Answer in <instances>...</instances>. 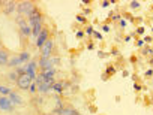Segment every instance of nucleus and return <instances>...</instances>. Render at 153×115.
I'll return each mask as SVG.
<instances>
[{"label":"nucleus","instance_id":"1","mask_svg":"<svg viewBox=\"0 0 153 115\" xmlns=\"http://www.w3.org/2000/svg\"><path fill=\"white\" fill-rule=\"evenodd\" d=\"M27 23H29V26L32 27V37L36 40V37L41 34V31H42V23H44V17H42V14L36 9L35 12H33V15L27 20Z\"/></svg>","mask_w":153,"mask_h":115},{"label":"nucleus","instance_id":"2","mask_svg":"<svg viewBox=\"0 0 153 115\" xmlns=\"http://www.w3.org/2000/svg\"><path fill=\"white\" fill-rule=\"evenodd\" d=\"M17 9H18L20 15H24V17L29 20L38 8H36L32 2H21V3H18V5H17Z\"/></svg>","mask_w":153,"mask_h":115},{"label":"nucleus","instance_id":"3","mask_svg":"<svg viewBox=\"0 0 153 115\" xmlns=\"http://www.w3.org/2000/svg\"><path fill=\"white\" fill-rule=\"evenodd\" d=\"M53 48H54V40L53 39H48L45 42V45L41 48V59H51Z\"/></svg>","mask_w":153,"mask_h":115},{"label":"nucleus","instance_id":"4","mask_svg":"<svg viewBox=\"0 0 153 115\" xmlns=\"http://www.w3.org/2000/svg\"><path fill=\"white\" fill-rule=\"evenodd\" d=\"M32 82H33V79H32L29 75H26V73H24V75H21V76L18 78V81H17V85H18V88L29 91V88H30Z\"/></svg>","mask_w":153,"mask_h":115},{"label":"nucleus","instance_id":"5","mask_svg":"<svg viewBox=\"0 0 153 115\" xmlns=\"http://www.w3.org/2000/svg\"><path fill=\"white\" fill-rule=\"evenodd\" d=\"M17 23H18V26H20V29H21V33H23L26 37L32 36V27L29 26V23H27L24 18H21V17L18 15V18H17Z\"/></svg>","mask_w":153,"mask_h":115},{"label":"nucleus","instance_id":"6","mask_svg":"<svg viewBox=\"0 0 153 115\" xmlns=\"http://www.w3.org/2000/svg\"><path fill=\"white\" fill-rule=\"evenodd\" d=\"M24 67H26V75H29V76L35 81V79H36V76H38V75H36L38 63H36V62H29V63H27Z\"/></svg>","mask_w":153,"mask_h":115},{"label":"nucleus","instance_id":"7","mask_svg":"<svg viewBox=\"0 0 153 115\" xmlns=\"http://www.w3.org/2000/svg\"><path fill=\"white\" fill-rule=\"evenodd\" d=\"M14 105H12V102L8 99V97H0V111H5V112H11V111H14Z\"/></svg>","mask_w":153,"mask_h":115},{"label":"nucleus","instance_id":"8","mask_svg":"<svg viewBox=\"0 0 153 115\" xmlns=\"http://www.w3.org/2000/svg\"><path fill=\"white\" fill-rule=\"evenodd\" d=\"M48 39H50V33H48V30H47V29H42L41 34L36 37V46H38V48H42Z\"/></svg>","mask_w":153,"mask_h":115},{"label":"nucleus","instance_id":"9","mask_svg":"<svg viewBox=\"0 0 153 115\" xmlns=\"http://www.w3.org/2000/svg\"><path fill=\"white\" fill-rule=\"evenodd\" d=\"M44 73V82H47V84H54V75H56V69L54 67H51V69H48V70H45V72H42Z\"/></svg>","mask_w":153,"mask_h":115},{"label":"nucleus","instance_id":"10","mask_svg":"<svg viewBox=\"0 0 153 115\" xmlns=\"http://www.w3.org/2000/svg\"><path fill=\"white\" fill-rule=\"evenodd\" d=\"M8 99L12 102V105H14V106H20V105H23V103H24V102H23V99H21V96H20V94H17L15 91H12V93L8 96Z\"/></svg>","mask_w":153,"mask_h":115},{"label":"nucleus","instance_id":"11","mask_svg":"<svg viewBox=\"0 0 153 115\" xmlns=\"http://www.w3.org/2000/svg\"><path fill=\"white\" fill-rule=\"evenodd\" d=\"M53 90V85L51 84H47V82H41L38 84V93L39 94H47Z\"/></svg>","mask_w":153,"mask_h":115},{"label":"nucleus","instance_id":"12","mask_svg":"<svg viewBox=\"0 0 153 115\" xmlns=\"http://www.w3.org/2000/svg\"><path fill=\"white\" fill-rule=\"evenodd\" d=\"M23 64V62H21V59H20V55H15V57H12V59H9V62H8V66H11V67H20Z\"/></svg>","mask_w":153,"mask_h":115},{"label":"nucleus","instance_id":"13","mask_svg":"<svg viewBox=\"0 0 153 115\" xmlns=\"http://www.w3.org/2000/svg\"><path fill=\"white\" fill-rule=\"evenodd\" d=\"M15 9H17V3H15V2H6V3H5L3 11H5V14H6V15H11Z\"/></svg>","mask_w":153,"mask_h":115},{"label":"nucleus","instance_id":"14","mask_svg":"<svg viewBox=\"0 0 153 115\" xmlns=\"http://www.w3.org/2000/svg\"><path fill=\"white\" fill-rule=\"evenodd\" d=\"M8 62H9V55H8V52L3 51V49H0V66L8 64Z\"/></svg>","mask_w":153,"mask_h":115},{"label":"nucleus","instance_id":"15","mask_svg":"<svg viewBox=\"0 0 153 115\" xmlns=\"http://www.w3.org/2000/svg\"><path fill=\"white\" fill-rule=\"evenodd\" d=\"M53 91L54 93H63L65 91V82H54L53 84Z\"/></svg>","mask_w":153,"mask_h":115},{"label":"nucleus","instance_id":"16","mask_svg":"<svg viewBox=\"0 0 153 115\" xmlns=\"http://www.w3.org/2000/svg\"><path fill=\"white\" fill-rule=\"evenodd\" d=\"M11 93H12V90H11L9 87H6V85H0V94H2L3 97H8Z\"/></svg>","mask_w":153,"mask_h":115},{"label":"nucleus","instance_id":"17","mask_svg":"<svg viewBox=\"0 0 153 115\" xmlns=\"http://www.w3.org/2000/svg\"><path fill=\"white\" fill-rule=\"evenodd\" d=\"M20 59H21L23 63H29V60H30V52H29V51H23V52L20 54Z\"/></svg>","mask_w":153,"mask_h":115},{"label":"nucleus","instance_id":"18","mask_svg":"<svg viewBox=\"0 0 153 115\" xmlns=\"http://www.w3.org/2000/svg\"><path fill=\"white\" fill-rule=\"evenodd\" d=\"M114 73H116V69H114L113 66H108V67H107V72L104 73V79H107L108 75H114Z\"/></svg>","mask_w":153,"mask_h":115},{"label":"nucleus","instance_id":"19","mask_svg":"<svg viewBox=\"0 0 153 115\" xmlns=\"http://www.w3.org/2000/svg\"><path fill=\"white\" fill-rule=\"evenodd\" d=\"M29 93H32V94H36L38 93V84L33 81L32 82V85H30V88H29Z\"/></svg>","mask_w":153,"mask_h":115},{"label":"nucleus","instance_id":"20","mask_svg":"<svg viewBox=\"0 0 153 115\" xmlns=\"http://www.w3.org/2000/svg\"><path fill=\"white\" fill-rule=\"evenodd\" d=\"M84 33H86L87 36H93V33H95V30H93V26H89V27H86Z\"/></svg>","mask_w":153,"mask_h":115},{"label":"nucleus","instance_id":"21","mask_svg":"<svg viewBox=\"0 0 153 115\" xmlns=\"http://www.w3.org/2000/svg\"><path fill=\"white\" fill-rule=\"evenodd\" d=\"M129 6H131V9H138V8L141 6V3H140V2H135V0H132V2L129 3Z\"/></svg>","mask_w":153,"mask_h":115},{"label":"nucleus","instance_id":"22","mask_svg":"<svg viewBox=\"0 0 153 115\" xmlns=\"http://www.w3.org/2000/svg\"><path fill=\"white\" fill-rule=\"evenodd\" d=\"M18 78H20V76H18L17 72H11V73H9V79H11V81H15V82H17Z\"/></svg>","mask_w":153,"mask_h":115},{"label":"nucleus","instance_id":"23","mask_svg":"<svg viewBox=\"0 0 153 115\" xmlns=\"http://www.w3.org/2000/svg\"><path fill=\"white\" fill-rule=\"evenodd\" d=\"M93 37H95V39H98V40H102V39H104V36H102V33H101V31H95V33H93Z\"/></svg>","mask_w":153,"mask_h":115},{"label":"nucleus","instance_id":"24","mask_svg":"<svg viewBox=\"0 0 153 115\" xmlns=\"http://www.w3.org/2000/svg\"><path fill=\"white\" fill-rule=\"evenodd\" d=\"M76 21H78V23H86V17H84L83 14L76 15Z\"/></svg>","mask_w":153,"mask_h":115},{"label":"nucleus","instance_id":"25","mask_svg":"<svg viewBox=\"0 0 153 115\" xmlns=\"http://www.w3.org/2000/svg\"><path fill=\"white\" fill-rule=\"evenodd\" d=\"M101 29H102V31H104V33H108V31L111 30V27H110L108 24H104V26H102Z\"/></svg>","mask_w":153,"mask_h":115},{"label":"nucleus","instance_id":"26","mask_svg":"<svg viewBox=\"0 0 153 115\" xmlns=\"http://www.w3.org/2000/svg\"><path fill=\"white\" fill-rule=\"evenodd\" d=\"M146 33V29L143 27V26H140L138 29H137V34H144Z\"/></svg>","mask_w":153,"mask_h":115},{"label":"nucleus","instance_id":"27","mask_svg":"<svg viewBox=\"0 0 153 115\" xmlns=\"http://www.w3.org/2000/svg\"><path fill=\"white\" fill-rule=\"evenodd\" d=\"M111 5V2H108V0H104V2H101V6L102 8H108Z\"/></svg>","mask_w":153,"mask_h":115},{"label":"nucleus","instance_id":"28","mask_svg":"<svg viewBox=\"0 0 153 115\" xmlns=\"http://www.w3.org/2000/svg\"><path fill=\"white\" fill-rule=\"evenodd\" d=\"M146 43H144V40L143 39H140V40H137V48H143Z\"/></svg>","mask_w":153,"mask_h":115},{"label":"nucleus","instance_id":"29","mask_svg":"<svg viewBox=\"0 0 153 115\" xmlns=\"http://www.w3.org/2000/svg\"><path fill=\"white\" fill-rule=\"evenodd\" d=\"M75 34H76V37H78V39H81V37L84 36V31H81V30H76V33H75Z\"/></svg>","mask_w":153,"mask_h":115},{"label":"nucleus","instance_id":"30","mask_svg":"<svg viewBox=\"0 0 153 115\" xmlns=\"http://www.w3.org/2000/svg\"><path fill=\"white\" fill-rule=\"evenodd\" d=\"M119 23H120V27H126V26H128V21H126L125 18H122Z\"/></svg>","mask_w":153,"mask_h":115},{"label":"nucleus","instance_id":"31","mask_svg":"<svg viewBox=\"0 0 153 115\" xmlns=\"http://www.w3.org/2000/svg\"><path fill=\"white\" fill-rule=\"evenodd\" d=\"M143 40H144V43H152V40H153V39H152V36H146Z\"/></svg>","mask_w":153,"mask_h":115},{"label":"nucleus","instance_id":"32","mask_svg":"<svg viewBox=\"0 0 153 115\" xmlns=\"http://www.w3.org/2000/svg\"><path fill=\"white\" fill-rule=\"evenodd\" d=\"M152 75H153V70H152V69H149V70H146V73H144V76H146V78H150Z\"/></svg>","mask_w":153,"mask_h":115},{"label":"nucleus","instance_id":"33","mask_svg":"<svg viewBox=\"0 0 153 115\" xmlns=\"http://www.w3.org/2000/svg\"><path fill=\"white\" fill-rule=\"evenodd\" d=\"M141 88H143V87H141L140 84H137V82L134 84V90H135V91H141Z\"/></svg>","mask_w":153,"mask_h":115},{"label":"nucleus","instance_id":"34","mask_svg":"<svg viewBox=\"0 0 153 115\" xmlns=\"http://www.w3.org/2000/svg\"><path fill=\"white\" fill-rule=\"evenodd\" d=\"M98 57H99V59H104V57H105V52L99 51V52H98Z\"/></svg>","mask_w":153,"mask_h":115},{"label":"nucleus","instance_id":"35","mask_svg":"<svg viewBox=\"0 0 153 115\" xmlns=\"http://www.w3.org/2000/svg\"><path fill=\"white\" fill-rule=\"evenodd\" d=\"M111 54H113V55H119V51H117V49H111Z\"/></svg>","mask_w":153,"mask_h":115},{"label":"nucleus","instance_id":"36","mask_svg":"<svg viewBox=\"0 0 153 115\" xmlns=\"http://www.w3.org/2000/svg\"><path fill=\"white\" fill-rule=\"evenodd\" d=\"M128 75H129V72H128V70H123V78H126Z\"/></svg>","mask_w":153,"mask_h":115},{"label":"nucleus","instance_id":"37","mask_svg":"<svg viewBox=\"0 0 153 115\" xmlns=\"http://www.w3.org/2000/svg\"><path fill=\"white\" fill-rule=\"evenodd\" d=\"M87 14H90V9L87 8V9H84V15H87Z\"/></svg>","mask_w":153,"mask_h":115},{"label":"nucleus","instance_id":"38","mask_svg":"<svg viewBox=\"0 0 153 115\" xmlns=\"http://www.w3.org/2000/svg\"><path fill=\"white\" fill-rule=\"evenodd\" d=\"M125 42H131V36H126L125 37Z\"/></svg>","mask_w":153,"mask_h":115},{"label":"nucleus","instance_id":"39","mask_svg":"<svg viewBox=\"0 0 153 115\" xmlns=\"http://www.w3.org/2000/svg\"><path fill=\"white\" fill-rule=\"evenodd\" d=\"M152 33H153V27H152Z\"/></svg>","mask_w":153,"mask_h":115},{"label":"nucleus","instance_id":"40","mask_svg":"<svg viewBox=\"0 0 153 115\" xmlns=\"http://www.w3.org/2000/svg\"><path fill=\"white\" fill-rule=\"evenodd\" d=\"M152 11H153V8H152Z\"/></svg>","mask_w":153,"mask_h":115},{"label":"nucleus","instance_id":"41","mask_svg":"<svg viewBox=\"0 0 153 115\" xmlns=\"http://www.w3.org/2000/svg\"><path fill=\"white\" fill-rule=\"evenodd\" d=\"M53 115H56V114H53Z\"/></svg>","mask_w":153,"mask_h":115},{"label":"nucleus","instance_id":"42","mask_svg":"<svg viewBox=\"0 0 153 115\" xmlns=\"http://www.w3.org/2000/svg\"><path fill=\"white\" fill-rule=\"evenodd\" d=\"M0 97H2V96H0Z\"/></svg>","mask_w":153,"mask_h":115}]
</instances>
